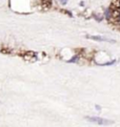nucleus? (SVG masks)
Here are the masks:
<instances>
[{"mask_svg":"<svg viewBox=\"0 0 120 127\" xmlns=\"http://www.w3.org/2000/svg\"><path fill=\"white\" fill-rule=\"evenodd\" d=\"M110 22L120 31V0H114L110 6Z\"/></svg>","mask_w":120,"mask_h":127,"instance_id":"obj_1","label":"nucleus"},{"mask_svg":"<svg viewBox=\"0 0 120 127\" xmlns=\"http://www.w3.org/2000/svg\"><path fill=\"white\" fill-rule=\"evenodd\" d=\"M85 119L89 121V122L95 123V124H97V125L106 126V125H111V124H114V121L104 119V118H100V117H92V115H86Z\"/></svg>","mask_w":120,"mask_h":127,"instance_id":"obj_2","label":"nucleus"},{"mask_svg":"<svg viewBox=\"0 0 120 127\" xmlns=\"http://www.w3.org/2000/svg\"><path fill=\"white\" fill-rule=\"evenodd\" d=\"M87 38L90 39H94V40H98V41H106V42H113L115 43V40H111L107 38H103V37H98V36H87Z\"/></svg>","mask_w":120,"mask_h":127,"instance_id":"obj_3","label":"nucleus"},{"mask_svg":"<svg viewBox=\"0 0 120 127\" xmlns=\"http://www.w3.org/2000/svg\"><path fill=\"white\" fill-rule=\"evenodd\" d=\"M62 1H63V3H65V2H66V0H62Z\"/></svg>","mask_w":120,"mask_h":127,"instance_id":"obj_4","label":"nucleus"}]
</instances>
